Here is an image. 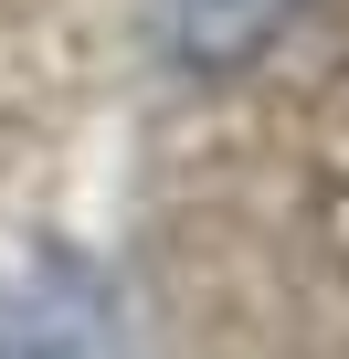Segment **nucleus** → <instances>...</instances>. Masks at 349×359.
I'll use <instances>...</instances> for the list:
<instances>
[{
	"label": "nucleus",
	"mask_w": 349,
	"mask_h": 359,
	"mask_svg": "<svg viewBox=\"0 0 349 359\" xmlns=\"http://www.w3.org/2000/svg\"><path fill=\"white\" fill-rule=\"evenodd\" d=\"M307 0H159V43L191 74H244L265 43H286V22Z\"/></svg>",
	"instance_id": "f257e3e1"
}]
</instances>
